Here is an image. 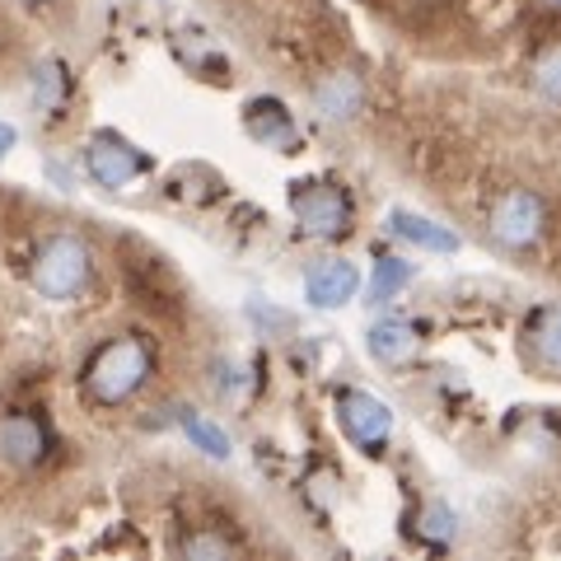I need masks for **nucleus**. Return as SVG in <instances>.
Returning a JSON list of instances; mask_svg holds the SVG:
<instances>
[{
	"instance_id": "nucleus-17",
	"label": "nucleus",
	"mask_w": 561,
	"mask_h": 561,
	"mask_svg": "<svg viewBox=\"0 0 561 561\" xmlns=\"http://www.w3.org/2000/svg\"><path fill=\"white\" fill-rule=\"evenodd\" d=\"M534 84H538V94H542V99L561 103V43L548 47V51L538 57V66H534Z\"/></svg>"
},
{
	"instance_id": "nucleus-6",
	"label": "nucleus",
	"mask_w": 561,
	"mask_h": 561,
	"mask_svg": "<svg viewBox=\"0 0 561 561\" xmlns=\"http://www.w3.org/2000/svg\"><path fill=\"white\" fill-rule=\"evenodd\" d=\"M84 169H90V179H94L99 187H127L136 173L150 169V160H146V154H140L136 146H127L122 136L103 131V136L90 140V150H84Z\"/></svg>"
},
{
	"instance_id": "nucleus-13",
	"label": "nucleus",
	"mask_w": 561,
	"mask_h": 561,
	"mask_svg": "<svg viewBox=\"0 0 561 561\" xmlns=\"http://www.w3.org/2000/svg\"><path fill=\"white\" fill-rule=\"evenodd\" d=\"M360 80L356 76H332L323 90H319V113L332 117V122H346V117H356L360 113Z\"/></svg>"
},
{
	"instance_id": "nucleus-19",
	"label": "nucleus",
	"mask_w": 561,
	"mask_h": 561,
	"mask_svg": "<svg viewBox=\"0 0 561 561\" xmlns=\"http://www.w3.org/2000/svg\"><path fill=\"white\" fill-rule=\"evenodd\" d=\"M421 529H426V538L445 542V538L454 534V515L445 511V505H431V511H426V524H421Z\"/></svg>"
},
{
	"instance_id": "nucleus-11",
	"label": "nucleus",
	"mask_w": 561,
	"mask_h": 561,
	"mask_svg": "<svg viewBox=\"0 0 561 561\" xmlns=\"http://www.w3.org/2000/svg\"><path fill=\"white\" fill-rule=\"evenodd\" d=\"M249 131H253V140H262V146H290L295 140V122H290V113L280 108L276 99H253L249 103Z\"/></svg>"
},
{
	"instance_id": "nucleus-9",
	"label": "nucleus",
	"mask_w": 561,
	"mask_h": 561,
	"mask_svg": "<svg viewBox=\"0 0 561 561\" xmlns=\"http://www.w3.org/2000/svg\"><path fill=\"white\" fill-rule=\"evenodd\" d=\"M389 230L398 239L416 243V249H426V253H459V234L445 230V225H435L431 216H416V210H393Z\"/></svg>"
},
{
	"instance_id": "nucleus-12",
	"label": "nucleus",
	"mask_w": 561,
	"mask_h": 561,
	"mask_svg": "<svg viewBox=\"0 0 561 561\" xmlns=\"http://www.w3.org/2000/svg\"><path fill=\"white\" fill-rule=\"evenodd\" d=\"M529 346L538 365H548V370H561V305H548L534 313L529 323Z\"/></svg>"
},
{
	"instance_id": "nucleus-7",
	"label": "nucleus",
	"mask_w": 561,
	"mask_h": 561,
	"mask_svg": "<svg viewBox=\"0 0 561 561\" xmlns=\"http://www.w3.org/2000/svg\"><path fill=\"white\" fill-rule=\"evenodd\" d=\"M356 290H360V272L346 257H328L319 267H309L305 276V300L313 309H342L356 300Z\"/></svg>"
},
{
	"instance_id": "nucleus-15",
	"label": "nucleus",
	"mask_w": 561,
	"mask_h": 561,
	"mask_svg": "<svg viewBox=\"0 0 561 561\" xmlns=\"http://www.w3.org/2000/svg\"><path fill=\"white\" fill-rule=\"evenodd\" d=\"M66 94H70V76H66L61 61H43L38 70H33V99H38V108L57 113L66 103Z\"/></svg>"
},
{
	"instance_id": "nucleus-3",
	"label": "nucleus",
	"mask_w": 561,
	"mask_h": 561,
	"mask_svg": "<svg viewBox=\"0 0 561 561\" xmlns=\"http://www.w3.org/2000/svg\"><path fill=\"white\" fill-rule=\"evenodd\" d=\"M290 210L300 230L313 239H342L356 220V206L337 183H295L290 187Z\"/></svg>"
},
{
	"instance_id": "nucleus-20",
	"label": "nucleus",
	"mask_w": 561,
	"mask_h": 561,
	"mask_svg": "<svg viewBox=\"0 0 561 561\" xmlns=\"http://www.w3.org/2000/svg\"><path fill=\"white\" fill-rule=\"evenodd\" d=\"M10 146H14V127H5V122H0V154H10Z\"/></svg>"
},
{
	"instance_id": "nucleus-10",
	"label": "nucleus",
	"mask_w": 561,
	"mask_h": 561,
	"mask_svg": "<svg viewBox=\"0 0 561 561\" xmlns=\"http://www.w3.org/2000/svg\"><path fill=\"white\" fill-rule=\"evenodd\" d=\"M365 342H370V356L375 360L402 365V360H412V351H416V328L402 323V319H379Z\"/></svg>"
},
{
	"instance_id": "nucleus-1",
	"label": "nucleus",
	"mask_w": 561,
	"mask_h": 561,
	"mask_svg": "<svg viewBox=\"0 0 561 561\" xmlns=\"http://www.w3.org/2000/svg\"><path fill=\"white\" fill-rule=\"evenodd\" d=\"M150 370H154V351L146 337H113L84 365V389L103 408H117V402H127L131 393L146 389Z\"/></svg>"
},
{
	"instance_id": "nucleus-21",
	"label": "nucleus",
	"mask_w": 561,
	"mask_h": 561,
	"mask_svg": "<svg viewBox=\"0 0 561 561\" xmlns=\"http://www.w3.org/2000/svg\"><path fill=\"white\" fill-rule=\"evenodd\" d=\"M28 5H38V0H28Z\"/></svg>"
},
{
	"instance_id": "nucleus-8",
	"label": "nucleus",
	"mask_w": 561,
	"mask_h": 561,
	"mask_svg": "<svg viewBox=\"0 0 561 561\" xmlns=\"http://www.w3.org/2000/svg\"><path fill=\"white\" fill-rule=\"evenodd\" d=\"M47 454V431L38 416H5L0 421V463L33 468Z\"/></svg>"
},
{
	"instance_id": "nucleus-2",
	"label": "nucleus",
	"mask_w": 561,
	"mask_h": 561,
	"mask_svg": "<svg viewBox=\"0 0 561 561\" xmlns=\"http://www.w3.org/2000/svg\"><path fill=\"white\" fill-rule=\"evenodd\" d=\"M90 272H94L90 243L76 234H51L38 249V257H33V290L43 300H70V295L90 286Z\"/></svg>"
},
{
	"instance_id": "nucleus-18",
	"label": "nucleus",
	"mask_w": 561,
	"mask_h": 561,
	"mask_svg": "<svg viewBox=\"0 0 561 561\" xmlns=\"http://www.w3.org/2000/svg\"><path fill=\"white\" fill-rule=\"evenodd\" d=\"M183 552H187V557H230L234 542H230V538H216V534H197V538L183 542Z\"/></svg>"
},
{
	"instance_id": "nucleus-4",
	"label": "nucleus",
	"mask_w": 561,
	"mask_h": 561,
	"mask_svg": "<svg viewBox=\"0 0 561 561\" xmlns=\"http://www.w3.org/2000/svg\"><path fill=\"white\" fill-rule=\"evenodd\" d=\"M542 230H548V202L529 187L501 192L496 206H491V239L505 243V249H534Z\"/></svg>"
},
{
	"instance_id": "nucleus-5",
	"label": "nucleus",
	"mask_w": 561,
	"mask_h": 561,
	"mask_svg": "<svg viewBox=\"0 0 561 561\" xmlns=\"http://www.w3.org/2000/svg\"><path fill=\"white\" fill-rule=\"evenodd\" d=\"M337 426L360 454H383V445H389V435H393V412H389V402L375 393L342 389L337 393Z\"/></svg>"
},
{
	"instance_id": "nucleus-14",
	"label": "nucleus",
	"mask_w": 561,
	"mask_h": 561,
	"mask_svg": "<svg viewBox=\"0 0 561 561\" xmlns=\"http://www.w3.org/2000/svg\"><path fill=\"white\" fill-rule=\"evenodd\" d=\"M412 276H416L412 262H402V257H379L375 272H370V305H389Z\"/></svg>"
},
{
	"instance_id": "nucleus-16",
	"label": "nucleus",
	"mask_w": 561,
	"mask_h": 561,
	"mask_svg": "<svg viewBox=\"0 0 561 561\" xmlns=\"http://www.w3.org/2000/svg\"><path fill=\"white\" fill-rule=\"evenodd\" d=\"M179 421H183V435L192 445H197L202 454H210V459H230V435H225L216 421H206V416H197V412H179Z\"/></svg>"
}]
</instances>
